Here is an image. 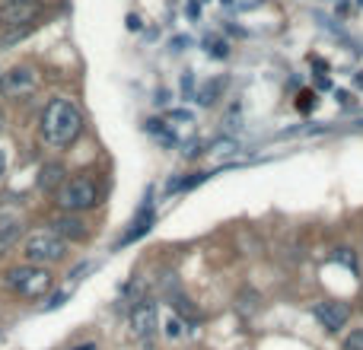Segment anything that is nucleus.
I'll list each match as a JSON object with an SVG mask.
<instances>
[{"mask_svg": "<svg viewBox=\"0 0 363 350\" xmlns=\"http://www.w3.org/2000/svg\"><path fill=\"white\" fill-rule=\"evenodd\" d=\"M51 274L45 264H19L10 271V287L16 290L23 300H42L51 290Z\"/></svg>", "mask_w": 363, "mask_h": 350, "instance_id": "nucleus-4", "label": "nucleus"}, {"mask_svg": "<svg viewBox=\"0 0 363 350\" xmlns=\"http://www.w3.org/2000/svg\"><path fill=\"white\" fill-rule=\"evenodd\" d=\"M131 332L138 341H150L157 334V303L140 300L131 309Z\"/></svg>", "mask_w": 363, "mask_h": 350, "instance_id": "nucleus-6", "label": "nucleus"}, {"mask_svg": "<svg viewBox=\"0 0 363 350\" xmlns=\"http://www.w3.org/2000/svg\"><path fill=\"white\" fill-rule=\"evenodd\" d=\"M204 45H207V51H211L213 57H226V55H230V48H226V42H220L217 35H207V38H204Z\"/></svg>", "mask_w": 363, "mask_h": 350, "instance_id": "nucleus-13", "label": "nucleus"}, {"mask_svg": "<svg viewBox=\"0 0 363 350\" xmlns=\"http://www.w3.org/2000/svg\"><path fill=\"white\" fill-rule=\"evenodd\" d=\"M300 99H303V102H300V108H309V106H313V102H315V99H313V96H309V93H303Z\"/></svg>", "mask_w": 363, "mask_h": 350, "instance_id": "nucleus-18", "label": "nucleus"}, {"mask_svg": "<svg viewBox=\"0 0 363 350\" xmlns=\"http://www.w3.org/2000/svg\"><path fill=\"white\" fill-rule=\"evenodd\" d=\"M223 4H233V0H223Z\"/></svg>", "mask_w": 363, "mask_h": 350, "instance_id": "nucleus-24", "label": "nucleus"}, {"mask_svg": "<svg viewBox=\"0 0 363 350\" xmlns=\"http://www.w3.org/2000/svg\"><path fill=\"white\" fill-rule=\"evenodd\" d=\"M147 131H150V134H157V137H163V140H169V144H172V140H176V134H169V131H166V128H163V121H147Z\"/></svg>", "mask_w": 363, "mask_h": 350, "instance_id": "nucleus-14", "label": "nucleus"}, {"mask_svg": "<svg viewBox=\"0 0 363 350\" xmlns=\"http://www.w3.org/2000/svg\"><path fill=\"white\" fill-rule=\"evenodd\" d=\"M345 350H363V328H357V332H351L345 338Z\"/></svg>", "mask_w": 363, "mask_h": 350, "instance_id": "nucleus-16", "label": "nucleus"}, {"mask_svg": "<svg viewBox=\"0 0 363 350\" xmlns=\"http://www.w3.org/2000/svg\"><path fill=\"white\" fill-rule=\"evenodd\" d=\"M19 232H23V223H16V220H13V223H4V226H0V255H4V252L10 249L13 242H16Z\"/></svg>", "mask_w": 363, "mask_h": 350, "instance_id": "nucleus-12", "label": "nucleus"}, {"mask_svg": "<svg viewBox=\"0 0 363 350\" xmlns=\"http://www.w3.org/2000/svg\"><path fill=\"white\" fill-rule=\"evenodd\" d=\"M357 4H363V0H357Z\"/></svg>", "mask_w": 363, "mask_h": 350, "instance_id": "nucleus-25", "label": "nucleus"}, {"mask_svg": "<svg viewBox=\"0 0 363 350\" xmlns=\"http://www.w3.org/2000/svg\"><path fill=\"white\" fill-rule=\"evenodd\" d=\"M38 16L35 4H23V0H10L0 6V26L4 29H19V26H32Z\"/></svg>", "mask_w": 363, "mask_h": 350, "instance_id": "nucleus-7", "label": "nucleus"}, {"mask_svg": "<svg viewBox=\"0 0 363 350\" xmlns=\"http://www.w3.org/2000/svg\"><path fill=\"white\" fill-rule=\"evenodd\" d=\"M357 86H363V74H360V77H357Z\"/></svg>", "mask_w": 363, "mask_h": 350, "instance_id": "nucleus-22", "label": "nucleus"}, {"mask_svg": "<svg viewBox=\"0 0 363 350\" xmlns=\"http://www.w3.org/2000/svg\"><path fill=\"white\" fill-rule=\"evenodd\" d=\"M150 223H153V210H150V207H147V210L140 213V217L131 223V230H128L125 236H121V242H118V245H128V242H134V239H138V236H144V232L150 230Z\"/></svg>", "mask_w": 363, "mask_h": 350, "instance_id": "nucleus-10", "label": "nucleus"}, {"mask_svg": "<svg viewBox=\"0 0 363 350\" xmlns=\"http://www.w3.org/2000/svg\"><path fill=\"white\" fill-rule=\"evenodd\" d=\"M77 350H96L93 344H83V347H77Z\"/></svg>", "mask_w": 363, "mask_h": 350, "instance_id": "nucleus-20", "label": "nucleus"}, {"mask_svg": "<svg viewBox=\"0 0 363 350\" xmlns=\"http://www.w3.org/2000/svg\"><path fill=\"white\" fill-rule=\"evenodd\" d=\"M198 4H201V0H198Z\"/></svg>", "mask_w": 363, "mask_h": 350, "instance_id": "nucleus-26", "label": "nucleus"}, {"mask_svg": "<svg viewBox=\"0 0 363 350\" xmlns=\"http://www.w3.org/2000/svg\"><path fill=\"white\" fill-rule=\"evenodd\" d=\"M99 201V188L89 175H77V179H67L61 188H57V207L64 213H80V210H89L96 207Z\"/></svg>", "mask_w": 363, "mask_h": 350, "instance_id": "nucleus-3", "label": "nucleus"}, {"mask_svg": "<svg viewBox=\"0 0 363 350\" xmlns=\"http://www.w3.org/2000/svg\"><path fill=\"white\" fill-rule=\"evenodd\" d=\"M38 77L32 67H10L6 74H0V96L4 99H23V96L35 93Z\"/></svg>", "mask_w": 363, "mask_h": 350, "instance_id": "nucleus-5", "label": "nucleus"}, {"mask_svg": "<svg viewBox=\"0 0 363 350\" xmlns=\"http://www.w3.org/2000/svg\"><path fill=\"white\" fill-rule=\"evenodd\" d=\"M83 131V112L70 99H51L42 115V137L51 147H67L80 137Z\"/></svg>", "mask_w": 363, "mask_h": 350, "instance_id": "nucleus-1", "label": "nucleus"}, {"mask_svg": "<svg viewBox=\"0 0 363 350\" xmlns=\"http://www.w3.org/2000/svg\"><path fill=\"white\" fill-rule=\"evenodd\" d=\"M23 255L29 264H55L67 255V239L57 236L55 230H35L23 242Z\"/></svg>", "mask_w": 363, "mask_h": 350, "instance_id": "nucleus-2", "label": "nucleus"}, {"mask_svg": "<svg viewBox=\"0 0 363 350\" xmlns=\"http://www.w3.org/2000/svg\"><path fill=\"white\" fill-rule=\"evenodd\" d=\"M23 4H38V0H23Z\"/></svg>", "mask_w": 363, "mask_h": 350, "instance_id": "nucleus-23", "label": "nucleus"}, {"mask_svg": "<svg viewBox=\"0 0 363 350\" xmlns=\"http://www.w3.org/2000/svg\"><path fill=\"white\" fill-rule=\"evenodd\" d=\"M4 172H6V153L0 150V175H4Z\"/></svg>", "mask_w": 363, "mask_h": 350, "instance_id": "nucleus-19", "label": "nucleus"}, {"mask_svg": "<svg viewBox=\"0 0 363 350\" xmlns=\"http://www.w3.org/2000/svg\"><path fill=\"white\" fill-rule=\"evenodd\" d=\"M313 315L328 328V332H338V328L347 325V319H351V309H347L345 303H332V300H328V303H315Z\"/></svg>", "mask_w": 363, "mask_h": 350, "instance_id": "nucleus-8", "label": "nucleus"}, {"mask_svg": "<svg viewBox=\"0 0 363 350\" xmlns=\"http://www.w3.org/2000/svg\"><path fill=\"white\" fill-rule=\"evenodd\" d=\"M217 89H220V83H207V86L198 93V102H201V106H211L213 96H217Z\"/></svg>", "mask_w": 363, "mask_h": 350, "instance_id": "nucleus-15", "label": "nucleus"}, {"mask_svg": "<svg viewBox=\"0 0 363 350\" xmlns=\"http://www.w3.org/2000/svg\"><path fill=\"white\" fill-rule=\"evenodd\" d=\"M61 175H64V166H61V163H48V166H42V175H38V185H42L45 191H51V188H57Z\"/></svg>", "mask_w": 363, "mask_h": 350, "instance_id": "nucleus-11", "label": "nucleus"}, {"mask_svg": "<svg viewBox=\"0 0 363 350\" xmlns=\"http://www.w3.org/2000/svg\"><path fill=\"white\" fill-rule=\"evenodd\" d=\"M166 334H169V338H179V334H182L179 319H169V322H166Z\"/></svg>", "mask_w": 363, "mask_h": 350, "instance_id": "nucleus-17", "label": "nucleus"}, {"mask_svg": "<svg viewBox=\"0 0 363 350\" xmlns=\"http://www.w3.org/2000/svg\"><path fill=\"white\" fill-rule=\"evenodd\" d=\"M51 230L64 239H86V223H83L80 217H74V213H61V217L51 223Z\"/></svg>", "mask_w": 363, "mask_h": 350, "instance_id": "nucleus-9", "label": "nucleus"}, {"mask_svg": "<svg viewBox=\"0 0 363 350\" xmlns=\"http://www.w3.org/2000/svg\"><path fill=\"white\" fill-rule=\"evenodd\" d=\"M4 121H6V118H4V112H0V131H4Z\"/></svg>", "mask_w": 363, "mask_h": 350, "instance_id": "nucleus-21", "label": "nucleus"}]
</instances>
